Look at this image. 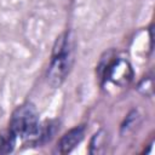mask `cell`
I'll list each match as a JSON object with an SVG mask.
<instances>
[{"instance_id": "1", "label": "cell", "mask_w": 155, "mask_h": 155, "mask_svg": "<svg viewBox=\"0 0 155 155\" xmlns=\"http://www.w3.org/2000/svg\"><path fill=\"white\" fill-rule=\"evenodd\" d=\"M73 38L69 33H64L58 38L47 69V81L52 87L61 86L68 76L73 65Z\"/></svg>"}, {"instance_id": "2", "label": "cell", "mask_w": 155, "mask_h": 155, "mask_svg": "<svg viewBox=\"0 0 155 155\" xmlns=\"http://www.w3.org/2000/svg\"><path fill=\"white\" fill-rule=\"evenodd\" d=\"M10 130L22 139H35L40 133L39 115L33 104H23L12 114Z\"/></svg>"}, {"instance_id": "3", "label": "cell", "mask_w": 155, "mask_h": 155, "mask_svg": "<svg viewBox=\"0 0 155 155\" xmlns=\"http://www.w3.org/2000/svg\"><path fill=\"white\" fill-rule=\"evenodd\" d=\"M132 69L127 61L121 58H114L108 61L103 68V79L111 81L115 85L125 86L132 80Z\"/></svg>"}, {"instance_id": "4", "label": "cell", "mask_w": 155, "mask_h": 155, "mask_svg": "<svg viewBox=\"0 0 155 155\" xmlns=\"http://www.w3.org/2000/svg\"><path fill=\"white\" fill-rule=\"evenodd\" d=\"M84 136H85V126H82V125L76 126V127L69 130L58 140V143H57V151L59 154L70 153L84 139Z\"/></svg>"}, {"instance_id": "5", "label": "cell", "mask_w": 155, "mask_h": 155, "mask_svg": "<svg viewBox=\"0 0 155 155\" xmlns=\"http://www.w3.org/2000/svg\"><path fill=\"white\" fill-rule=\"evenodd\" d=\"M16 138L17 137L15 136V133L11 130L0 133V154L11 153L15 148Z\"/></svg>"}]
</instances>
